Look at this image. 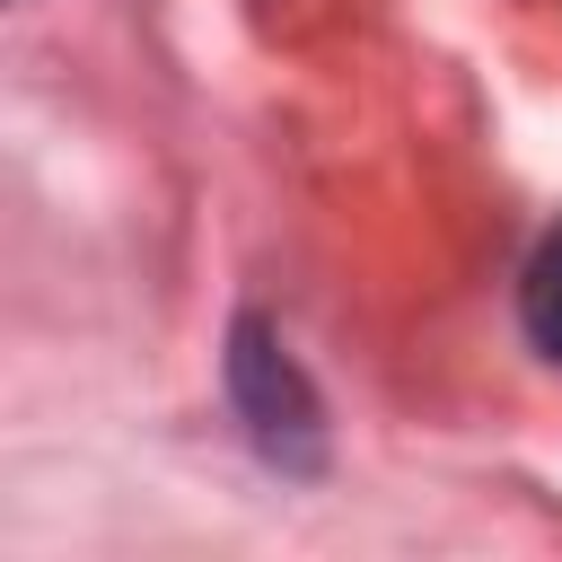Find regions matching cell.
Returning a JSON list of instances; mask_svg holds the SVG:
<instances>
[{
	"mask_svg": "<svg viewBox=\"0 0 562 562\" xmlns=\"http://www.w3.org/2000/svg\"><path fill=\"white\" fill-rule=\"evenodd\" d=\"M228 378H237V404L255 413V439H263L272 457L307 465V457H316V404H307L290 351H281L263 325H237V360H228Z\"/></svg>",
	"mask_w": 562,
	"mask_h": 562,
	"instance_id": "obj_1",
	"label": "cell"
},
{
	"mask_svg": "<svg viewBox=\"0 0 562 562\" xmlns=\"http://www.w3.org/2000/svg\"><path fill=\"white\" fill-rule=\"evenodd\" d=\"M518 316H527V342L544 360H562V228L527 255V281H518Z\"/></svg>",
	"mask_w": 562,
	"mask_h": 562,
	"instance_id": "obj_2",
	"label": "cell"
}]
</instances>
